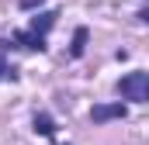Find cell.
Segmentation results:
<instances>
[{
  "instance_id": "obj_1",
  "label": "cell",
  "mask_w": 149,
  "mask_h": 145,
  "mask_svg": "<svg viewBox=\"0 0 149 145\" xmlns=\"http://www.w3.org/2000/svg\"><path fill=\"white\" fill-rule=\"evenodd\" d=\"M118 93L125 100H135V104H146L149 100V72H128L118 79Z\"/></svg>"
},
{
  "instance_id": "obj_2",
  "label": "cell",
  "mask_w": 149,
  "mask_h": 145,
  "mask_svg": "<svg viewBox=\"0 0 149 145\" xmlns=\"http://www.w3.org/2000/svg\"><path fill=\"white\" fill-rule=\"evenodd\" d=\"M118 117H125V107H121V104H97V107L90 110V121H97V124L118 121Z\"/></svg>"
},
{
  "instance_id": "obj_3",
  "label": "cell",
  "mask_w": 149,
  "mask_h": 145,
  "mask_svg": "<svg viewBox=\"0 0 149 145\" xmlns=\"http://www.w3.org/2000/svg\"><path fill=\"white\" fill-rule=\"evenodd\" d=\"M56 17H59L56 10H45V14H38V17H31V28H28V31H35V35H45V31L56 24Z\"/></svg>"
},
{
  "instance_id": "obj_4",
  "label": "cell",
  "mask_w": 149,
  "mask_h": 145,
  "mask_svg": "<svg viewBox=\"0 0 149 145\" xmlns=\"http://www.w3.org/2000/svg\"><path fill=\"white\" fill-rule=\"evenodd\" d=\"M14 41H21L24 48H35V52L45 48V35H35V31H21V35H14Z\"/></svg>"
},
{
  "instance_id": "obj_5",
  "label": "cell",
  "mask_w": 149,
  "mask_h": 145,
  "mask_svg": "<svg viewBox=\"0 0 149 145\" xmlns=\"http://www.w3.org/2000/svg\"><path fill=\"white\" fill-rule=\"evenodd\" d=\"M83 48H87V28H76L73 45H70V55H73V59H80V55H83Z\"/></svg>"
},
{
  "instance_id": "obj_6",
  "label": "cell",
  "mask_w": 149,
  "mask_h": 145,
  "mask_svg": "<svg viewBox=\"0 0 149 145\" xmlns=\"http://www.w3.org/2000/svg\"><path fill=\"white\" fill-rule=\"evenodd\" d=\"M35 131H42L45 138H52V135H56V124H52V117H49V114H35Z\"/></svg>"
},
{
  "instance_id": "obj_7",
  "label": "cell",
  "mask_w": 149,
  "mask_h": 145,
  "mask_svg": "<svg viewBox=\"0 0 149 145\" xmlns=\"http://www.w3.org/2000/svg\"><path fill=\"white\" fill-rule=\"evenodd\" d=\"M17 3H21V7H24V10H31V7H42V3H45V0H17Z\"/></svg>"
},
{
  "instance_id": "obj_8",
  "label": "cell",
  "mask_w": 149,
  "mask_h": 145,
  "mask_svg": "<svg viewBox=\"0 0 149 145\" xmlns=\"http://www.w3.org/2000/svg\"><path fill=\"white\" fill-rule=\"evenodd\" d=\"M3 76H10V69H7V62H3V55H0V79Z\"/></svg>"
},
{
  "instance_id": "obj_9",
  "label": "cell",
  "mask_w": 149,
  "mask_h": 145,
  "mask_svg": "<svg viewBox=\"0 0 149 145\" xmlns=\"http://www.w3.org/2000/svg\"><path fill=\"white\" fill-rule=\"evenodd\" d=\"M139 17H142V21H146V24H149V10H142V14H139Z\"/></svg>"
}]
</instances>
